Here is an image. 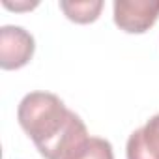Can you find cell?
Returning a JSON list of instances; mask_svg holds the SVG:
<instances>
[{
	"instance_id": "obj_5",
	"label": "cell",
	"mask_w": 159,
	"mask_h": 159,
	"mask_svg": "<svg viewBox=\"0 0 159 159\" xmlns=\"http://www.w3.org/2000/svg\"><path fill=\"white\" fill-rule=\"evenodd\" d=\"M60 10L66 13V17L73 23H94L101 10H103V2L101 0H86V2H60Z\"/></svg>"
},
{
	"instance_id": "obj_6",
	"label": "cell",
	"mask_w": 159,
	"mask_h": 159,
	"mask_svg": "<svg viewBox=\"0 0 159 159\" xmlns=\"http://www.w3.org/2000/svg\"><path fill=\"white\" fill-rule=\"evenodd\" d=\"M66 159H114V152L109 140L99 137H88Z\"/></svg>"
},
{
	"instance_id": "obj_1",
	"label": "cell",
	"mask_w": 159,
	"mask_h": 159,
	"mask_svg": "<svg viewBox=\"0 0 159 159\" xmlns=\"http://www.w3.org/2000/svg\"><path fill=\"white\" fill-rule=\"evenodd\" d=\"M17 120L45 159H66L90 137L81 116L51 92L26 94L19 103Z\"/></svg>"
},
{
	"instance_id": "obj_4",
	"label": "cell",
	"mask_w": 159,
	"mask_h": 159,
	"mask_svg": "<svg viewBox=\"0 0 159 159\" xmlns=\"http://www.w3.org/2000/svg\"><path fill=\"white\" fill-rule=\"evenodd\" d=\"M125 155L127 159H159V114L129 135Z\"/></svg>"
},
{
	"instance_id": "obj_3",
	"label": "cell",
	"mask_w": 159,
	"mask_h": 159,
	"mask_svg": "<svg viewBox=\"0 0 159 159\" xmlns=\"http://www.w3.org/2000/svg\"><path fill=\"white\" fill-rule=\"evenodd\" d=\"M34 38L23 26L6 25L0 28V67L19 69L34 56Z\"/></svg>"
},
{
	"instance_id": "obj_7",
	"label": "cell",
	"mask_w": 159,
	"mask_h": 159,
	"mask_svg": "<svg viewBox=\"0 0 159 159\" xmlns=\"http://www.w3.org/2000/svg\"><path fill=\"white\" fill-rule=\"evenodd\" d=\"M4 6L10 8V10H32L38 4H10V2H4Z\"/></svg>"
},
{
	"instance_id": "obj_2",
	"label": "cell",
	"mask_w": 159,
	"mask_h": 159,
	"mask_svg": "<svg viewBox=\"0 0 159 159\" xmlns=\"http://www.w3.org/2000/svg\"><path fill=\"white\" fill-rule=\"evenodd\" d=\"M112 10L116 26L129 34H142L159 17V0H116Z\"/></svg>"
}]
</instances>
